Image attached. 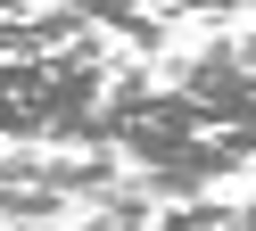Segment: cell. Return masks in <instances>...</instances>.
Instances as JSON below:
<instances>
[{
  "label": "cell",
  "mask_w": 256,
  "mask_h": 231,
  "mask_svg": "<svg viewBox=\"0 0 256 231\" xmlns=\"http://www.w3.org/2000/svg\"><path fill=\"white\" fill-rule=\"evenodd\" d=\"M91 148H124L157 198H198L206 182L256 165V108L206 99L174 74L166 82L116 74L100 99V124H91Z\"/></svg>",
  "instance_id": "obj_1"
},
{
  "label": "cell",
  "mask_w": 256,
  "mask_h": 231,
  "mask_svg": "<svg viewBox=\"0 0 256 231\" xmlns=\"http://www.w3.org/2000/svg\"><path fill=\"white\" fill-rule=\"evenodd\" d=\"M58 8H74L83 25H100L108 42H132V50H166V33H174V8H157V0H58Z\"/></svg>",
  "instance_id": "obj_2"
},
{
  "label": "cell",
  "mask_w": 256,
  "mask_h": 231,
  "mask_svg": "<svg viewBox=\"0 0 256 231\" xmlns=\"http://www.w3.org/2000/svg\"><path fill=\"white\" fill-rule=\"evenodd\" d=\"M157 8H174V16H215V8H240V0H157Z\"/></svg>",
  "instance_id": "obj_3"
}]
</instances>
